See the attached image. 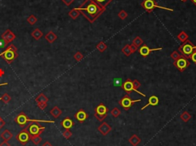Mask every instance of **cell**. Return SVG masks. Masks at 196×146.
<instances>
[{"label": "cell", "instance_id": "1", "mask_svg": "<svg viewBox=\"0 0 196 146\" xmlns=\"http://www.w3.org/2000/svg\"><path fill=\"white\" fill-rule=\"evenodd\" d=\"M77 9L91 23L95 22L106 10L94 0H85L84 3L80 7L77 8Z\"/></svg>", "mask_w": 196, "mask_h": 146}, {"label": "cell", "instance_id": "2", "mask_svg": "<svg viewBox=\"0 0 196 146\" xmlns=\"http://www.w3.org/2000/svg\"><path fill=\"white\" fill-rule=\"evenodd\" d=\"M0 57H2L7 64H11L18 57L17 48L13 44H11L0 54Z\"/></svg>", "mask_w": 196, "mask_h": 146}, {"label": "cell", "instance_id": "3", "mask_svg": "<svg viewBox=\"0 0 196 146\" xmlns=\"http://www.w3.org/2000/svg\"><path fill=\"white\" fill-rule=\"evenodd\" d=\"M15 122L21 127H25L28 122H46V123H53V120H41V119H28L24 112H21L15 118Z\"/></svg>", "mask_w": 196, "mask_h": 146}, {"label": "cell", "instance_id": "4", "mask_svg": "<svg viewBox=\"0 0 196 146\" xmlns=\"http://www.w3.org/2000/svg\"><path fill=\"white\" fill-rule=\"evenodd\" d=\"M196 50V46H195L190 41L187 40L186 41H185L183 44L182 46L179 47L178 48V50L180 51L183 57H185V58H190L191 55L195 50Z\"/></svg>", "mask_w": 196, "mask_h": 146}, {"label": "cell", "instance_id": "5", "mask_svg": "<svg viewBox=\"0 0 196 146\" xmlns=\"http://www.w3.org/2000/svg\"><path fill=\"white\" fill-rule=\"evenodd\" d=\"M26 129L29 133L30 136H34V135H41V133L45 130L46 128L45 126H41V124L39 123V122H32L28 125Z\"/></svg>", "mask_w": 196, "mask_h": 146}, {"label": "cell", "instance_id": "6", "mask_svg": "<svg viewBox=\"0 0 196 146\" xmlns=\"http://www.w3.org/2000/svg\"><path fill=\"white\" fill-rule=\"evenodd\" d=\"M141 6L145 10H146L147 12H152L153 11V9H155V8H159V9H165V10H167V11H172L173 9H169V8H166V7L164 6H160L158 4H156L155 2V0H143V2L141 3Z\"/></svg>", "mask_w": 196, "mask_h": 146}, {"label": "cell", "instance_id": "7", "mask_svg": "<svg viewBox=\"0 0 196 146\" xmlns=\"http://www.w3.org/2000/svg\"><path fill=\"white\" fill-rule=\"evenodd\" d=\"M30 138H31V136H30L29 133H28L26 127L23 129L21 132H19L16 136V140L23 146H25L28 144V142L30 141Z\"/></svg>", "mask_w": 196, "mask_h": 146}, {"label": "cell", "instance_id": "8", "mask_svg": "<svg viewBox=\"0 0 196 146\" xmlns=\"http://www.w3.org/2000/svg\"><path fill=\"white\" fill-rule=\"evenodd\" d=\"M107 112H108V110H107V106L103 103H100L95 109L94 116L96 117L99 121L102 122L107 117Z\"/></svg>", "mask_w": 196, "mask_h": 146}, {"label": "cell", "instance_id": "9", "mask_svg": "<svg viewBox=\"0 0 196 146\" xmlns=\"http://www.w3.org/2000/svg\"><path fill=\"white\" fill-rule=\"evenodd\" d=\"M173 64L174 66L177 67V69H178V71H180L182 72V71H184L185 69L187 68L189 66L190 62L188 61L187 58H185V57H184L182 56V57H181L180 58H178V60H176V61L173 63Z\"/></svg>", "mask_w": 196, "mask_h": 146}, {"label": "cell", "instance_id": "10", "mask_svg": "<svg viewBox=\"0 0 196 146\" xmlns=\"http://www.w3.org/2000/svg\"><path fill=\"white\" fill-rule=\"evenodd\" d=\"M123 89L125 90L126 93H127L128 94H130L131 92H136V93H137V94H140L141 96H146V95L144 94H143V93H141V92H139L138 89H136L134 88V86H133V83H132V81L131 80H130V79H128L126 82H124L123 83Z\"/></svg>", "mask_w": 196, "mask_h": 146}, {"label": "cell", "instance_id": "11", "mask_svg": "<svg viewBox=\"0 0 196 146\" xmlns=\"http://www.w3.org/2000/svg\"><path fill=\"white\" fill-rule=\"evenodd\" d=\"M141 100H132V99L130 98L129 96H125L123 98H122L120 101V104L122 106V107L124 108L125 110H129L131 106H132L135 103L137 102H140Z\"/></svg>", "mask_w": 196, "mask_h": 146}, {"label": "cell", "instance_id": "12", "mask_svg": "<svg viewBox=\"0 0 196 146\" xmlns=\"http://www.w3.org/2000/svg\"><path fill=\"white\" fill-rule=\"evenodd\" d=\"M1 38L2 41H5V43L9 44L16 38V35L10 29H6V31H5L2 34Z\"/></svg>", "mask_w": 196, "mask_h": 146}, {"label": "cell", "instance_id": "13", "mask_svg": "<svg viewBox=\"0 0 196 146\" xmlns=\"http://www.w3.org/2000/svg\"><path fill=\"white\" fill-rule=\"evenodd\" d=\"M162 50V48H152V49H151V48H149L148 46L143 45L141 48H139V53L140 54L141 56L146 57H147V56H148L151 52H153V51H155V50Z\"/></svg>", "mask_w": 196, "mask_h": 146}, {"label": "cell", "instance_id": "14", "mask_svg": "<svg viewBox=\"0 0 196 146\" xmlns=\"http://www.w3.org/2000/svg\"><path fill=\"white\" fill-rule=\"evenodd\" d=\"M74 117H75V119H77L78 122H84L85 120L87 119L88 115H87V112H85L84 110H79L78 112H76Z\"/></svg>", "mask_w": 196, "mask_h": 146}, {"label": "cell", "instance_id": "15", "mask_svg": "<svg viewBox=\"0 0 196 146\" xmlns=\"http://www.w3.org/2000/svg\"><path fill=\"white\" fill-rule=\"evenodd\" d=\"M111 126L107 122H103L99 127H98V131L100 132L103 135H107L108 133L111 131Z\"/></svg>", "mask_w": 196, "mask_h": 146}, {"label": "cell", "instance_id": "16", "mask_svg": "<svg viewBox=\"0 0 196 146\" xmlns=\"http://www.w3.org/2000/svg\"><path fill=\"white\" fill-rule=\"evenodd\" d=\"M160 103V100H159V98L158 96H151L149 98V102L148 103L145 105L143 107H142L141 110H143L144 109H146V107H148L149 106H158Z\"/></svg>", "mask_w": 196, "mask_h": 146}, {"label": "cell", "instance_id": "17", "mask_svg": "<svg viewBox=\"0 0 196 146\" xmlns=\"http://www.w3.org/2000/svg\"><path fill=\"white\" fill-rule=\"evenodd\" d=\"M62 126L65 129H70L74 126V122L72 121V119L69 117H66L65 119H63V121L61 123Z\"/></svg>", "mask_w": 196, "mask_h": 146}, {"label": "cell", "instance_id": "18", "mask_svg": "<svg viewBox=\"0 0 196 146\" xmlns=\"http://www.w3.org/2000/svg\"><path fill=\"white\" fill-rule=\"evenodd\" d=\"M45 40L48 41V43L52 44L53 42H55V41L57 40V34H55L52 31H50V32H48V34L45 36Z\"/></svg>", "mask_w": 196, "mask_h": 146}, {"label": "cell", "instance_id": "19", "mask_svg": "<svg viewBox=\"0 0 196 146\" xmlns=\"http://www.w3.org/2000/svg\"><path fill=\"white\" fill-rule=\"evenodd\" d=\"M50 114L55 119H57V118L62 114V110H61L58 106H54V107L51 110Z\"/></svg>", "mask_w": 196, "mask_h": 146}, {"label": "cell", "instance_id": "20", "mask_svg": "<svg viewBox=\"0 0 196 146\" xmlns=\"http://www.w3.org/2000/svg\"><path fill=\"white\" fill-rule=\"evenodd\" d=\"M31 35H32V38L34 39H35L36 41H39V40H40V39L43 37V32H41L39 28H35V29L32 32Z\"/></svg>", "mask_w": 196, "mask_h": 146}, {"label": "cell", "instance_id": "21", "mask_svg": "<svg viewBox=\"0 0 196 146\" xmlns=\"http://www.w3.org/2000/svg\"><path fill=\"white\" fill-rule=\"evenodd\" d=\"M12 136H13L12 133H11L9 129H5V130L2 132V134H1V136H0V137L2 138L4 141L8 142V141H9V140L11 139V138H12Z\"/></svg>", "mask_w": 196, "mask_h": 146}, {"label": "cell", "instance_id": "22", "mask_svg": "<svg viewBox=\"0 0 196 146\" xmlns=\"http://www.w3.org/2000/svg\"><path fill=\"white\" fill-rule=\"evenodd\" d=\"M129 142L130 144L132 145V146H137L141 142V139H139L137 135H132L130 139H129Z\"/></svg>", "mask_w": 196, "mask_h": 146}, {"label": "cell", "instance_id": "23", "mask_svg": "<svg viewBox=\"0 0 196 146\" xmlns=\"http://www.w3.org/2000/svg\"><path fill=\"white\" fill-rule=\"evenodd\" d=\"M36 103H48V98L44 94L41 93L35 97Z\"/></svg>", "mask_w": 196, "mask_h": 146}, {"label": "cell", "instance_id": "24", "mask_svg": "<svg viewBox=\"0 0 196 146\" xmlns=\"http://www.w3.org/2000/svg\"><path fill=\"white\" fill-rule=\"evenodd\" d=\"M94 1L96 2V3H97L100 6H101L102 8L106 9L107 5H108L113 0H94Z\"/></svg>", "mask_w": 196, "mask_h": 146}, {"label": "cell", "instance_id": "25", "mask_svg": "<svg viewBox=\"0 0 196 146\" xmlns=\"http://www.w3.org/2000/svg\"><path fill=\"white\" fill-rule=\"evenodd\" d=\"M80 11H78V9H77V8H74V9H73L72 10H71V11H69L68 12V15L71 17L72 19H76V18H78V16L80 15Z\"/></svg>", "mask_w": 196, "mask_h": 146}, {"label": "cell", "instance_id": "26", "mask_svg": "<svg viewBox=\"0 0 196 146\" xmlns=\"http://www.w3.org/2000/svg\"><path fill=\"white\" fill-rule=\"evenodd\" d=\"M180 118L183 122H189L190 119H191V118H192V116H191V115H190L189 112H186V111H185V112H183L181 114Z\"/></svg>", "mask_w": 196, "mask_h": 146}, {"label": "cell", "instance_id": "27", "mask_svg": "<svg viewBox=\"0 0 196 146\" xmlns=\"http://www.w3.org/2000/svg\"><path fill=\"white\" fill-rule=\"evenodd\" d=\"M96 48L98 50H99V51H100V52L102 53L107 50V44L103 42V41H100V43H98L97 44Z\"/></svg>", "mask_w": 196, "mask_h": 146}, {"label": "cell", "instance_id": "28", "mask_svg": "<svg viewBox=\"0 0 196 146\" xmlns=\"http://www.w3.org/2000/svg\"><path fill=\"white\" fill-rule=\"evenodd\" d=\"M122 52H123L126 56H127V57H129V56H130V55L132 54V50H131V48H130V44H126V46H124L123 48V49H122Z\"/></svg>", "mask_w": 196, "mask_h": 146}, {"label": "cell", "instance_id": "29", "mask_svg": "<svg viewBox=\"0 0 196 146\" xmlns=\"http://www.w3.org/2000/svg\"><path fill=\"white\" fill-rule=\"evenodd\" d=\"M178 40L181 41V42H185V41H186L188 40V38H189V35H188V34H186L185 32H181V33H179V34H178Z\"/></svg>", "mask_w": 196, "mask_h": 146}, {"label": "cell", "instance_id": "30", "mask_svg": "<svg viewBox=\"0 0 196 146\" xmlns=\"http://www.w3.org/2000/svg\"><path fill=\"white\" fill-rule=\"evenodd\" d=\"M30 140L32 141L34 145H39L40 142L42 141V139L40 135H34V136H31V139Z\"/></svg>", "mask_w": 196, "mask_h": 146}, {"label": "cell", "instance_id": "31", "mask_svg": "<svg viewBox=\"0 0 196 146\" xmlns=\"http://www.w3.org/2000/svg\"><path fill=\"white\" fill-rule=\"evenodd\" d=\"M132 44H133L134 45L137 46V47H139V46L142 45V44H143V39H142L140 37L137 36L134 39H133Z\"/></svg>", "mask_w": 196, "mask_h": 146}, {"label": "cell", "instance_id": "32", "mask_svg": "<svg viewBox=\"0 0 196 146\" xmlns=\"http://www.w3.org/2000/svg\"><path fill=\"white\" fill-rule=\"evenodd\" d=\"M27 22L28 24L33 25L38 22V18H37L36 16H34V15H31L28 16V18H27Z\"/></svg>", "mask_w": 196, "mask_h": 146}, {"label": "cell", "instance_id": "33", "mask_svg": "<svg viewBox=\"0 0 196 146\" xmlns=\"http://www.w3.org/2000/svg\"><path fill=\"white\" fill-rule=\"evenodd\" d=\"M113 84L114 87H118L123 86V80L121 78H114L113 81Z\"/></svg>", "mask_w": 196, "mask_h": 146}, {"label": "cell", "instance_id": "34", "mask_svg": "<svg viewBox=\"0 0 196 146\" xmlns=\"http://www.w3.org/2000/svg\"><path fill=\"white\" fill-rule=\"evenodd\" d=\"M1 97H2V101L5 103V104L9 103V102H10V100H11V96H9V94H7V93L3 94Z\"/></svg>", "mask_w": 196, "mask_h": 146}, {"label": "cell", "instance_id": "35", "mask_svg": "<svg viewBox=\"0 0 196 146\" xmlns=\"http://www.w3.org/2000/svg\"><path fill=\"white\" fill-rule=\"evenodd\" d=\"M110 113H111V115L115 117V118H116V117H118L120 115V110H119L118 108L115 107L111 110Z\"/></svg>", "mask_w": 196, "mask_h": 146}, {"label": "cell", "instance_id": "36", "mask_svg": "<svg viewBox=\"0 0 196 146\" xmlns=\"http://www.w3.org/2000/svg\"><path fill=\"white\" fill-rule=\"evenodd\" d=\"M127 16H128V14L125 10H121V11L118 13V17L120 18V19H122V20L126 19V18H127Z\"/></svg>", "mask_w": 196, "mask_h": 146}, {"label": "cell", "instance_id": "37", "mask_svg": "<svg viewBox=\"0 0 196 146\" xmlns=\"http://www.w3.org/2000/svg\"><path fill=\"white\" fill-rule=\"evenodd\" d=\"M181 57H182V55H181L178 51H173V52L171 54V57L174 60V61H176V60H178V58H180Z\"/></svg>", "mask_w": 196, "mask_h": 146}, {"label": "cell", "instance_id": "38", "mask_svg": "<svg viewBox=\"0 0 196 146\" xmlns=\"http://www.w3.org/2000/svg\"><path fill=\"white\" fill-rule=\"evenodd\" d=\"M63 136H64L66 139H69L72 136V133L70 131V129H65V130L63 132Z\"/></svg>", "mask_w": 196, "mask_h": 146}, {"label": "cell", "instance_id": "39", "mask_svg": "<svg viewBox=\"0 0 196 146\" xmlns=\"http://www.w3.org/2000/svg\"><path fill=\"white\" fill-rule=\"evenodd\" d=\"M74 58L77 61H80L84 58V55H83L80 52H77L74 55Z\"/></svg>", "mask_w": 196, "mask_h": 146}, {"label": "cell", "instance_id": "40", "mask_svg": "<svg viewBox=\"0 0 196 146\" xmlns=\"http://www.w3.org/2000/svg\"><path fill=\"white\" fill-rule=\"evenodd\" d=\"M37 106L38 107H39L41 110H45L47 106H48V103H37Z\"/></svg>", "mask_w": 196, "mask_h": 146}, {"label": "cell", "instance_id": "41", "mask_svg": "<svg viewBox=\"0 0 196 146\" xmlns=\"http://www.w3.org/2000/svg\"><path fill=\"white\" fill-rule=\"evenodd\" d=\"M132 83H133V86H134V88L136 89H137L138 88H139L140 86H141V83L138 81L137 80H134L133 81H132Z\"/></svg>", "mask_w": 196, "mask_h": 146}, {"label": "cell", "instance_id": "42", "mask_svg": "<svg viewBox=\"0 0 196 146\" xmlns=\"http://www.w3.org/2000/svg\"><path fill=\"white\" fill-rule=\"evenodd\" d=\"M62 1L64 2V4L66 5L67 6H69V5H71L74 2V0H62Z\"/></svg>", "mask_w": 196, "mask_h": 146}, {"label": "cell", "instance_id": "43", "mask_svg": "<svg viewBox=\"0 0 196 146\" xmlns=\"http://www.w3.org/2000/svg\"><path fill=\"white\" fill-rule=\"evenodd\" d=\"M190 58L193 61V62H195L196 64V50H195L194 52L192 53V55H191V57H190Z\"/></svg>", "mask_w": 196, "mask_h": 146}, {"label": "cell", "instance_id": "44", "mask_svg": "<svg viewBox=\"0 0 196 146\" xmlns=\"http://www.w3.org/2000/svg\"><path fill=\"white\" fill-rule=\"evenodd\" d=\"M130 48H131V50H132V53L136 52V51L138 50V47H137L136 45H134L133 44H132L130 45Z\"/></svg>", "mask_w": 196, "mask_h": 146}, {"label": "cell", "instance_id": "45", "mask_svg": "<svg viewBox=\"0 0 196 146\" xmlns=\"http://www.w3.org/2000/svg\"><path fill=\"white\" fill-rule=\"evenodd\" d=\"M5 125V122L2 119V118L0 116V129L3 128V126Z\"/></svg>", "mask_w": 196, "mask_h": 146}, {"label": "cell", "instance_id": "46", "mask_svg": "<svg viewBox=\"0 0 196 146\" xmlns=\"http://www.w3.org/2000/svg\"><path fill=\"white\" fill-rule=\"evenodd\" d=\"M0 146H11V145L9 144L8 142H6V141H3V142L0 144Z\"/></svg>", "mask_w": 196, "mask_h": 146}, {"label": "cell", "instance_id": "47", "mask_svg": "<svg viewBox=\"0 0 196 146\" xmlns=\"http://www.w3.org/2000/svg\"><path fill=\"white\" fill-rule=\"evenodd\" d=\"M42 146H52V145L49 142H48V141H46V142L42 145Z\"/></svg>", "mask_w": 196, "mask_h": 146}, {"label": "cell", "instance_id": "48", "mask_svg": "<svg viewBox=\"0 0 196 146\" xmlns=\"http://www.w3.org/2000/svg\"><path fill=\"white\" fill-rule=\"evenodd\" d=\"M8 84H9L8 83H0V87H2V86H7Z\"/></svg>", "mask_w": 196, "mask_h": 146}, {"label": "cell", "instance_id": "49", "mask_svg": "<svg viewBox=\"0 0 196 146\" xmlns=\"http://www.w3.org/2000/svg\"><path fill=\"white\" fill-rule=\"evenodd\" d=\"M191 2H192V3H193V4H194L196 6V0H191Z\"/></svg>", "mask_w": 196, "mask_h": 146}, {"label": "cell", "instance_id": "50", "mask_svg": "<svg viewBox=\"0 0 196 146\" xmlns=\"http://www.w3.org/2000/svg\"><path fill=\"white\" fill-rule=\"evenodd\" d=\"M181 1H182V2H185V1H187V0H181Z\"/></svg>", "mask_w": 196, "mask_h": 146}, {"label": "cell", "instance_id": "51", "mask_svg": "<svg viewBox=\"0 0 196 146\" xmlns=\"http://www.w3.org/2000/svg\"><path fill=\"white\" fill-rule=\"evenodd\" d=\"M0 101H2V97H0Z\"/></svg>", "mask_w": 196, "mask_h": 146}]
</instances>
